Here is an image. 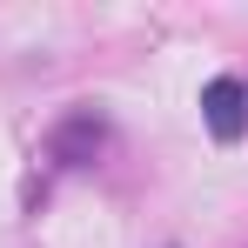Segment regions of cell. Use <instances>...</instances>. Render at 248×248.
I'll return each mask as SVG.
<instances>
[{
	"label": "cell",
	"mask_w": 248,
	"mask_h": 248,
	"mask_svg": "<svg viewBox=\"0 0 248 248\" xmlns=\"http://www.w3.org/2000/svg\"><path fill=\"white\" fill-rule=\"evenodd\" d=\"M202 121H208V134L215 141H242V127H248V87L242 81H208L202 87Z\"/></svg>",
	"instance_id": "6da1fadb"
}]
</instances>
